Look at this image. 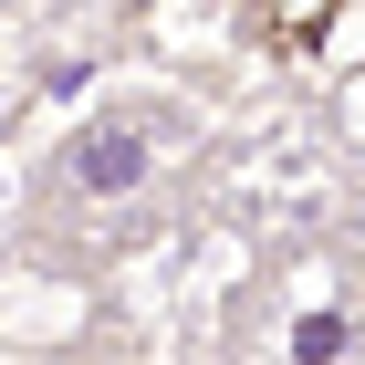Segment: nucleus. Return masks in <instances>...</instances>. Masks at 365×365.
I'll return each mask as SVG.
<instances>
[{"mask_svg":"<svg viewBox=\"0 0 365 365\" xmlns=\"http://www.w3.org/2000/svg\"><path fill=\"white\" fill-rule=\"evenodd\" d=\"M146 178H157V136L146 125H84L63 146V188L73 198H136Z\"/></svg>","mask_w":365,"mask_h":365,"instance_id":"nucleus-1","label":"nucleus"},{"mask_svg":"<svg viewBox=\"0 0 365 365\" xmlns=\"http://www.w3.org/2000/svg\"><path fill=\"white\" fill-rule=\"evenodd\" d=\"M355 355V313L344 303H303L292 313V365H344Z\"/></svg>","mask_w":365,"mask_h":365,"instance_id":"nucleus-2","label":"nucleus"},{"mask_svg":"<svg viewBox=\"0 0 365 365\" xmlns=\"http://www.w3.org/2000/svg\"><path fill=\"white\" fill-rule=\"evenodd\" d=\"M344 136L365 146V73H344Z\"/></svg>","mask_w":365,"mask_h":365,"instance_id":"nucleus-3","label":"nucleus"}]
</instances>
